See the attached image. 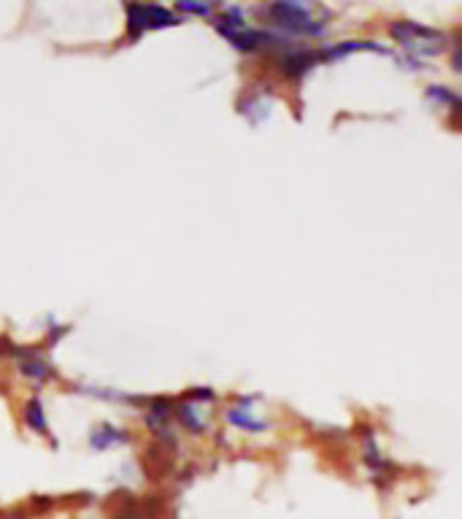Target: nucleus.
Here are the masks:
<instances>
[{"mask_svg": "<svg viewBox=\"0 0 462 519\" xmlns=\"http://www.w3.org/2000/svg\"><path fill=\"white\" fill-rule=\"evenodd\" d=\"M265 14L273 19V25L284 33H295V36H325L327 22L314 17V9L306 3H295V0H284V3H271L265 6Z\"/></svg>", "mask_w": 462, "mask_h": 519, "instance_id": "f257e3e1", "label": "nucleus"}, {"mask_svg": "<svg viewBox=\"0 0 462 519\" xmlns=\"http://www.w3.org/2000/svg\"><path fill=\"white\" fill-rule=\"evenodd\" d=\"M390 36L398 41L406 52H411L414 57H435L441 55L446 49V41L449 36L441 33V30L425 28L419 22H411V19H403V22H395L390 28Z\"/></svg>", "mask_w": 462, "mask_h": 519, "instance_id": "f03ea898", "label": "nucleus"}, {"mask_svg": "<svg viewBox=\"0 0 462 519\" xmlns=\"http://www.w3.org/2000/svg\"><path fill=\"white\" fill-rule=\"evenodd\" d=\"M127 36L141 38L149 30H163V28H176L182 19L176 17L171 9L165 6H157V3H130L127 6Z\"/></svg>", "mask_w": 462, "mask_h": 519, "instance_id": "7ed1b4c3", "label": "nucleus"}, {"mask_svg": "<svg viewBox=\"0 0 462 519\" xmlns=\"http://www.w3.org/2000/svg\"><path fill=\"white\" fill-rule=\"evenodd\" d=\"M227 422L236 425L238 430H246V433H263L268 428V422L260 419L252 409V398H241L230 409H227Z\"/></svg>", "mask_w": 462, "mask_h": 519, "instance_id": "20e7f679", "label": "nucleus"}, {"mask_svg": "<svg viewBox=\"0 0 462 519\" xmlns=\"http://www.w3.org/2000/svg\"><path fill=\"white\" fill-rule=\"evenodd\" d=\"M317 63V52H308L303 46H292L287 52H281V71H284V76H290V79L306 76Z\"/></svg>", "mask_w": 462, "mask_h": 519, "instance_id": "39448f33", "label": "nucleus"}, {"mask_svg": "<svg viewBox=\"0 0 462 519\" xmlns=\"http://www.w3.org/2000/svg\"><path fill=\"white\" fill-rule=\"evenodd\" d=\"M354 52H387V49L379 44H373V41H341V44L319 49L317 60H341V57L354 55Z\"/></svg>", "mask_w": 462, "mask_h": 519, "instance_id": "423d86ee", "label": "nucleus"}, {"mask_svg": "<svg viewBox=\"0 0 462 519\" xmlns=\"http://www.w3.org/2000/svg\"><path fill=\"white\" fill-rule=\"evenodd\" d=\"M19 371L28 376V379H33L36 384L49 382V379L55 376L52 365L46 363L44 357L38 355V352H30V349H25V352H22V357H19Z\"/></svg>", "mask_w": 462, "mask_h": 519, "instance_id": "0eeeda50", "label": "nucleus"}, {"mask_svg": "<svg viewBox=\"0 0 462 519\" xmlns=\"http://www.w3.org/2000/svg\"><path fill=\"white\" fill-rule=\"evenodd\" d=\"M90 444L95 449L117 447V444H127V433H125V430L114 428V425H100V428L92 430Z\"/></svg>", "mask_w": 462, "mask_h": 519, "instance_id": "6e6552de", "label": "nucleus"}, {"mask_svg": "<svg viewBox=\"0 0 462 519\" xmlns=\"http://www.w3.org/2000/svg\"><path fill=\"white\" fill-rule=\"evenodd\" d=\"M176 417H179V422H182L187 430H192V433H203V430H206L203 411H200V406H195V403H182V406L176 409Z\"/></svg>", "mask_w": 462, "mask_h": 519, "instance_id": "1a4fd4ad", "label": "nucleus"}, {"mask_svg": "<svg viewBox=\"0 0 462 519\" xmlns=\"http://www.w3.org/2000/svg\"><path fill=\"white\" fill-rule=\"evenodd\" d=\"M157 509L149 501H127L117 511V519H154Z\"/></svg>", "mask_w": 462, "mask_h": 519, "instance_id": "9d476101", "label": "nucleus"}, {"mask_svg": "<svg viewBox=\"0 0 462 519\" xmlns=\"http://www.w3.org/2000/svg\"><path fill=\"white\" fill-rule=\"evenodd\" d=\"M427 98H430L435 106H441V109H452V111L460 109V98H457V92H452L449 87H438V84H433V87H427Z\"/></svg>", "mask_w": 462, "mask_h": 519, "instance_id": "9b49d317", "label": "nucleus"}, {"mask_svg": "<svg viewBox=\"0 0 462 519\" xmlns=\"http://www.w3.org/2000/svg\"><path fill=\"white\" fill-rule=\"evenodd\" d=\"M25 422H28L30 430H36V433L46 436V414H44V406H41L38 398H33V401L25 406Z\"/></svg>", "mask_w": 462, "mask_h": 519, "instance_id": "f8f14e48", "label": "nucleus"}, {"mask_svg": "<svg viewBox=\"0 0 462 519\" xmlns=\"http://www.w3.org/2000/svg\"><path fill=\"white\" fill-rule=\"evenodd\" d=\"M179 11H184V14H198V17H209L214 6H206V3H179Z\"/></svg>", "mask_w": 462, "mask_h": 519, "instance_id": "ddd939ff", "label": "nucleus"}]
</instances>
